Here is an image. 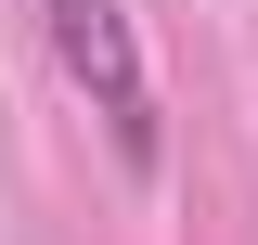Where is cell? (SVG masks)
Here are the masks:
<instances>
[{"label": "cell", "mask_w": 258, "mask_h": 245, "mask_svg": "<svg viewBox=\"0 0 258 245\" xmlns=\"http://www.w3.org/2000/svg\"><path fill=\"white\" fill-rule=\"evenodd\" d=\"M39 26H52L64 91L103 116V142H116L129 168H155V78H142V39H129V13H116V0H39Z\"/></svg>", "instance_id": "6da1fadb"}]
</instances>
